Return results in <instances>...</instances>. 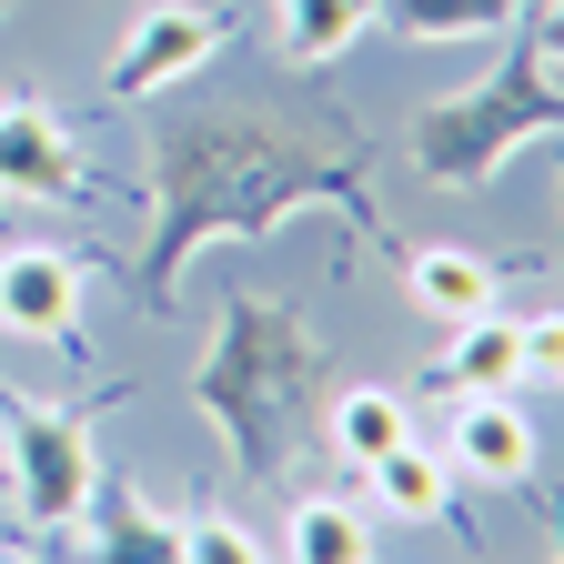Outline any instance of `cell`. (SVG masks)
<instances>
[{"label": "cell", "mask_w": 564, "mask_h": 564, "mask_svg": "<svg viewBox=\"0 0 564 564\" xmlns=\"http://www.w3.org/2000/svg\"><path fill=\"white\" fill-rule=\"evenodd\" d=\"M364 131L352 121H313V131H282L262 111H182L152 131V232H141V323H172L182 313V262L202 242H252V232H282L293 212H343L364 242H383V202L364 182Z\"/></svg>", "instance_id": "6da1fadb"}, {"label": "cell", "mask_w": 564, "mask_h": 564, "mask_svg": "<svg viewBox=\"0 0 564 564\" xmlns=\"http://www.w3.org/2000/svg\"><path fill=\"white\" fill-rule=\"evenodd\" d=\"M333 393V352L313 343V323L282 293H232L212 323L202 364H192V413L223 434L242 484H282L313 434V413Z\"/></svg>", "instance_id": "7a4b0ae2"}, {"label": "cell", "mask_w": 564, "mask_h": 564, "mask_svg": "<svg viewBox=\"0 0 564 564\" xmlns=\"http://www.w3.org/2000/svg\"><path fill=\"white\" fill-rule=\"evenodd\" d=\"M554 131H564V61H544L524 41L505 70H484V82L413 111V162H423V182L474 192V182L505 172L524 141H554Z\"/></svg>", "instance_id": "3957f363"}, {"label": "cell", "mask_w": 564, "mask_h": 564, "mask_svg": "<svg viewBox=\"0 0 564 564\" xmlns=\"http://www.w3.org/2000/svg\"><path fill=\"white\" fill-rule=\"evenodd\" d=\"M91 413H61V403H31L0 383V494L21 505V534L31 544H61L91 505Z\"/></svg>", "instance_id": "277c9868"}, {"label": "cell", "mask_w": 564, "mask_h": 564, "mask_svg": "<svg viewBox=\"0 0 564 564\" xmlns=\"http://www.w3.org/2000/svg\"><path fill=\"white\" fill-rule=\"evenodd\" d=\"M223 11H202V0H152L131 31H121V51H111V101H162V91H182L192 70H212V51H223Z\"/></svg>", "instance_id": "5b68a950"}, {"label": "cell", "mask_w": 564, "mask_h": 564, "mask_svg": "<svg viewBox=\"0 0 564 564\" xmlns=\"http://www.w3.org/2000/svg\"><path fill=\"white\" fill-rule=\"evenodd\" d=\"M61 544H70V564H182V514H162L152 494H141V474L101 464L82 524H70Z\"/></svg>", "instance_id": "8992f818"}, {"label": "cell", "mask_w": 564, "mask_h": 564, "mask_svg": "<svg viewBox=\"0 0 564 564\" xmlns=\"http://www.w3.org/2000/svg\"><path fill=\"white\" fill-rule=\"evenodd\" d=\"M0 333L82 352V262H70V252H51V242L0 252Z\"/></svg>", "instance_id": "52a82bcc"}, {"label": "cell", "mask_w": 564, "mask_h": 564, "mask_svg": "<svg viewBox=\"0 0 564 564\" xmlns=\"http://www.w3.org/2000/svg\"><path fill=\"white\" fill-rule=\"evenodd\" d=\"M0 192L11 202H91V172H82V152H70L61 111L0 101Z\"/></svg>", "instance_id": "ba28073f"}, {"label": "cell", "mask_w": 564, "mask_h": 564, "mask_svg": "<svg viewBox=\"0 0 564 564\" xmlns=\"http://www.w3.org/2000/svg\"><path fill=\"white\" fill-rule=\"evenodd\" d=\"M454 474L464 484H534V423L505 393H464V413H454Z\"/></svg>", "instance_id": "9c48e42d"}, {"label": "cell", "mask_w": 564, "mask_h": 564, "mask_svg": "<svg viewBox=\"0 0 564 564\" xmlns=\"http://www.w3.org/2000/svg\"><path fill=\"white\" fill-rule=\"evenodd\" d=\"M323 444L364 474L373 454H393V444H413V403L393 393V383H343V393H323Z\"/></svg>", "instance_id": "30bf717a"}, {"label": "cell", "mask_w": 564, "mask_h": 564, "mask_svg": "<svg viewBox=\"0 0 564 564\" xmlns=\"http://www.w3.org/2000/svg\"><path fill=\"white\" fill-rule=\"evenodd\" d=\"M364 484H373V505L403 514V524H464V505H454V464H444V454H423V444L373 454Z\"/></svg>", "instance_id": "8fae6325"}, {"label": "cell", "mask_w": 564, "mask_h": 564, "mask_svg": "<svg viewBox=\"0 0 564 564\" xmlns=\"http://www.w3.org/2000/svg\"><path fill=\"white\" fill-rule=\"evenodd\" d=\"M403 293L434 313V323H474V313H494V262L464 252V242H434V252L403 262Z\"/></svg>", "instance_id": "7c38bea8"}, {"label": "cell", "mask_w": 564, "mask_h": 564, "mask_svg": "<svg viewBox=\"0 0 564 564\" xmlns=\"http://www.w3.org/2000/svg\"><path fill=\"white\" fill-rule=\"evenodd\" d=\"M444 383H454V393H514V383H524V343H514V313H474V323H454Z\"/></svg>", "instance_id": "4fadbf2b"}, {"label": "cell", "mask_w": 564, "mask_h": 564, "mask_svg": "<svg viewBox=\"0 0 564 564\" xmlns=\"http://www.w3.org/2000/svg\"><path fill=\"white\" fill-rule=\"evenodd\" d=\"M272 21H282V61H293V70H323V61H343L352 41H364L373 0H272Z\"/></svg>", "instance_id": "5bb4252c"}, {"label": "cell", "mask_w": 564, "mask_h": 564, "mask_svg": "<svg viewBox=\"0 0 564 564\" xmlns=\"http://www.w3.org/2000/svg\"><path fill=\"white\" fill-rule=\"evenodd\" d=\"M282 554L293 564H373V534L343 494H293V524H282Z\"/></svg>", "instance_id": "9a60e30c"}, {"label": "cell", "mask_w": 564, "mask_h": 564, "mask_svg": "<svg viewBox=\"0 0 564 564\" xmlns=\"http://www.w3.org/2000/svg\"><path fill=\"white\" fill-rule=\"evenodd\" d=\"M373 11H393L403 41H494L524 0H373Z\"/></svg>", "instance_id": "2e32d148"}, {"label": "cell", "mask_w": 564, "mask_h": 564, "mask_svg": "<svg viewBox=\"0 0 564 564\" xmlns=\"http://www.w3.org/2000/svg\"><path fill=\"white\" fill-rule=\"evenodd\" d=\"M182 564H272V554H262L232 514H192V524H182Z\"/></svg>", "instance_id": "e0dca14e"}, {"label": "cell", "mask_w": 564, "mask_h": 564, "mask_svg": "<svg viewBox=\"0 0 564 564\" xmlns=\"http://www.w3.org/2000/svg\"><path fill=\"white\" fill-rule=\"evenodd\" d=\"M514 343H524V373L564 383V313H514Z\"/></svg>", "instance_id": "ac0fdd59"}, {"label": "cell", "mask_w": 564, "mask_h": 564, "mask_svg": "<svg viewBox=\"0 0 564 564\" xmlns=\"http://www.w3.org/2000/svg\"><path fill=\"white\" fill-rule=\"evenodd\" d=\"M534 51H544V61H564V0H554V11L534 21Z\"/></svg>", "instance_id": "d6986e66"}, {"label": "cell", "mask_w": 564, "mask_h": 564, "mask_svg": "<svg viewBox=\"0 0 564 564\" xmlns=\"http://www.w3.org/2000/svg\"><path fill=\"white\" fill-rule=\"evenodd\" d=\"M554 172H564V131H554Z\"/></svg>", "instance_id": "ffe728a7"}]
</instances>
